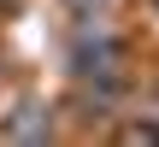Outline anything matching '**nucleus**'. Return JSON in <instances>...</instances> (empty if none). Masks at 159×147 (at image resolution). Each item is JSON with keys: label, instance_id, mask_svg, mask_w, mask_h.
I'll use <instances>...</instances> for the list:
<instances>
[{"label": "nucleus", "instance_id": "1", "mask_svg": "<svg viewBox=\"0 0 159 147\" xmlns=\"http://www.w3.org/2000/svg\"><path fill=\"white\" fill-rule=\"evenodd\" d=\"M6 136H47V124H41V118H18Z\"/></svg>", "mask_w": 159, "mask_h": 147}]
</instances>
